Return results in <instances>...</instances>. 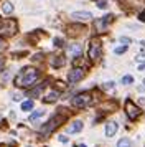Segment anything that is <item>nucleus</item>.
<instances>
[{
    "label": "nucleus",
    "mask_w": 145,
    "mask_h": 147,
    "mask_svg": "<svg viewBox=\"0 0 145 147\" xmlns=\"http://www.w3.org/2000/svg\"><path fill=\"white\" fill-rule=\"evenodd\" d=\"M38 69L33 66H25L21 71H20L17 76H15V86L18 88H30L35 83V81L38 80Z\"/></svg>",
    "instance_id": "obj_1"
},
{
    "label": "nucleus",
    "mask_w": 145,
    "mask_h": 147,
    "mask_svg": "<svg viewBox=\"0 0 145 147\" xmlns=\"http://www.w3.org/2000/svg\"><path fill=\"white\" fill-rule=\"evenodd\" d=\"M71 102H72L74 107H89L92 102H94V99H92V94L86 91V93L76 94V96L71 99Z\"/></svg>",
    "instance_id": "obj_2"
},
{
    "label": "nucleus",
    "mask_w": 145,
    "mask_h": 147,
    "mask_svg": "<svg viewBox=\"0 0 145 147\" xmlns=\"http://www.w3.org/2000/svg\"><path fill=\"white\" fill-rule=\"evenodd\" d=\"M102 53V43L99 40L97 36H94L91 41H89V48H87V55H89V58L92 61L99 60V56Z\"/></svg>",
    "instance_id": "obj_3"
},
{
    "label": "nucleus",
    "mask_w": 145,
    "mask_h": 147,
    "mask_svg": "<svg viewBox=\"0 0 145 147\" xmlns=\"http://www.w3.org/2000/svg\"><path fill=\"white\" fill-rule=\"evenodd\" d=\"M125 113H127V116H129V119L130 121H137L142 111H140V109H138L130 99H127L125 101Z\"/></svg>",
    "instance_id": "obj_4"
},
{
    "label": "nucleus",
    "mask_w": 145,
    "mask_h": 147,
    "mask_svg": "<svg viewBox=\"0 0 145 147\" xmlns=\"http://www.w3.org/2000/svg\"><path fill=\"white\" fill-rule=\"evenodd\" d=\"M17 30V23L10 20H0V33L5 35H13Z\"/></svg>",
    "instance_id": "obj_5"
},
{
    "label": "nucleus",
    "mask_w": 145,
    "mask_h": 147,
    "mask_svg": "<svg viewBox=\"0 0 145 147\" xmlns=\"http://www.w3.org/2000/svg\"><path fill=\"white\" fill-rule=\"evenodd\" d=\"M63 121H64V117H63V116H59V114H58V116H54L53 119H50L48 122H46V126L43 127V132H45V134L51 132L53 129H56V127L63 122Z\"/></svg>",
    "instance_id": "obj_6"
},
{
    "label": "nucleus",
    "mask_w": 145,
    "mask_h": 147,
    "mask_svg": "<svg viewBox=\"0 0 145 147\" xmlns=\"http://www.w3.org/2000/svg\"><path fill=\"white\" fill-rule=\"evenodd\" d=\"M84 76H86V71L83 68H74V69H71L69 74H68V81H69V83H78V81H81Z\"/></svg>",
    "instance_id": "obj_7"
},
{
    "label": "nucleus",
    "mask_w": 145,
    "mask_h": 147,
    "mask_svg": "<svg viewBox=\"0 0 145 147\" xmlns=\"http://www.w3.org/2000/svg\"><path fill=\"white\" fill-rule=\"evenodd\" d=\"M112 18H114L112 15H105L102 18L96 20V23H94V25H96V30H97L99 33H101V32H105V28H107V25L112 22Z\"/></svg>",
    "instance_id": "obj_8"
},
{
    "label": "nucleus",
    "mask_w": 145,
    "mask_h": 147,
    "mask_svg": "<svg viewBox=\"0 0 145 147\" xmlns=\"http://www.w3.org/2000/svg\"><path fill=\"white\" fill-rule=\"evenodd\" d=\"M117 129H119L117 122H114V121L107 122V124H105V137H112L114 134L117 132Z\"/></svg>",
    "instance_id": "obj_9"
},
{
    "label": "nucleus",
    "mask_w": 145,
    "mask_h": 147,
    "mask_svg": "<svg viewBox=\"0 0 145 147\" xmlns=\"http://www.w3.org/2000/svg\"><path fill=\"white\" fill-rule=\"evenodd\" d=\"M71 17L74 18V20H81V22H86V20H91L92 18L91 12H74Z\"/></svg>",
    "instance_id": "obj_10"
},
{
    "label": "nucleus",
    "mask_w": 145,
    "mask_h": 147,
    "mask_svg": "<svg viewBox=\"0 0 145 147\" xmlns=\"http://www.w3.org/2000/svg\"><path fill=\"white\" fill-rule=\"evenodd\" d=\"M68 53L71 58H79L81 53H83V50H81V45H71V47L68 48Z\"/></svg>",
    "instance_id": "obj_11"
},
{
    "label": "nucleus",
    "mask_w": 145,
    "mask_h": 147,
    "mask_svg": "<svg viewBox=\"0 0 145 147\" xmlns=\"http://www.w3.org/2000/svg\"><path fill=\"white\" fill-rule=\"evenodd\" d=\"M58 98H59V91L51 89V91L43 98V101H45V102H54V101H58Z\"/></svg>",
    "instance_id": "obj_12"
},
{
    "label": "nucleus",
    "mask_w": 145,
    "mask_h": 147,
    "mask_svg": "<svg viewBox=\"0 0 145 147\" xmlns=\"http://www.w3.org/2000/svg\"><path fill=\"white\" fill-rule=\"evenodd\" d=\"M81 129H83V121H74L71 126H68L66 131H68L69 134H74V132H79Z\"/></svg>",
    "instance_id": "obj_13"
},
{
    "label": "nucleus",
    "mask_w": 145,
    "mask_h": 147,
    "mask_svg": "<svg viewBox=\"0 0 145 147\" xmlns=\"http://www.w3.org/2000/svg\"><path fill=\"white\" fill-rule=\"evenodd\" d=\"M50 63H51L53 68H61L66 63V60L63 58V56H53L51 60H50Z\"/></svg>",
    "instance_id": "obj_14"
},
{
    "label": "nucleus",
    "mask_w": 145,
    "mask_h": 147,
    "mask_svg": "<svg viewBox=\"0 0 145 147\" xmlns=\"http://www.w3.org/2000/svg\"><path fill=\"white\" fill-rule=\"evenodd\" d=\"M0 10H2V13H5V15L12 13V12H13V5H12V2H3V3L0 5Z\"/></svg>",
    "instance_id": "obj_15"
},
{
    "label": "nucleus",
    "mask_w": 145,
    "mask_h": 147,
    "mask_svg": "<svg viewBox=\"0 0 145 147\" xmlns=\"http://www.w3.org/2000/svg\"><path fill=\"white\" fill-rule=\"evenodd\" d=\"M43 114H45V111H35V113H33L32 116H30V122H35V121L40 119V117H41Z\"/></svg>",
    "instance_id": "obj_16"
},
{
    "label": "nucleus",
    "mask_w": 145,
    "mask_h": 147,
    "mask_svg": "<svg viewBox=\"0 0 145 147\" xmlns=\"http://www.w3.org/2000/svg\"><path fill=\"white\" fill-rule=\"evenodd\" d=\"M117 147H132V144L129 139H120L117 142Z\"/></svg>",
    "instance_id": "obj_17"
},
{
    "label": "nucleus",
    "mask_w": 145,
    "mask_h": 147,
    "mask_svg": "<svg viewBox=\"0 0 145 147\" xmlns=\"http://www.w3.org/2000/svg\"><path fill=\"white\" fill-rule=\"evenodd\" d=\"M30 109H33V101H25L21 104V111H30Z\"/></svg>",
    "instance_id": "obj_18"
},
{
    "label": "nucleus",
    "mask_w": 145,
    "mask_h": 147,
    "mask_svg": "<svg viewBox=\"0 0 145 147\" xmlns=\"http://www.w3.org/2000/svg\"><path fill=\"white\" fill-rule=\"evenodd\" d=\"M43 88H45V84H40L38 88H35V89H32V91H30V96H38L40 93H41V89H43Z\"/></svg>",
    "instance_id": "obj_19"
},
{
    "label": "nucleus",
    "mask_w": 145,
    "mask_h": 147,
    "mask_svg": "<svg viewBox=\"0 0 145 147\" xmlns=\"http://www.w3.org/2000/svg\"><path fill=\"white\" fill-rule=\"evenodd\" d=\"M132 83H134V76H130V74H125L122 78V84H132Z\"/></svg>",
    "instance_id": "obj_20"
},
{
    "label": "nucleus",
    "mask_w": 145,
    "mask_h": 147,
    "mask_svg": "<svg viewBox=\"0 0 145 147\" xmlns=\"http://www.w3.org/2000/svg\"><path fill=\"white\" fill-rule=\"evenodd\" d=\"M127 50H129V45H124V47L114 48V53H115V55H120V53H124V51H127Z\"/></svg>",
    "instance_id": "obj_21"
},
{
    "label": "nucleus",
    "mask_w": 145,
    "mask_h": 147,
    "mask_svg": "<svg viewBox=\"0 0 145 147\" xmlns=\"http://www.w3.org/2000/svg\"><path fill=\"white\" fill-rule=\"evenodd\" d=\"M97 7L99 8H107V2H105V0H99V2H97Z\"/></svg>",
    "instance_id": "obj_22"
},
{
    "label": "nucleus",
    "mask_w": 145,
    "mask_h": 147,
    "mask_svg": "<svg viewBox=\"0 0 145 147\" xmlns=\"http://www.w3.org/2000/svg\"><path fill=\"white\" fill-rule=\"evenodd\" d=\"M5 48H7V43H5V40H3V38H0V51H3Z\"/></svg>",
    "instance_id": "obj_23"
},
{
    "label": "nucleus",
    "mask_w": 145,
    "mask_h": 147,
    "mask_svg": "<svg viewBox=\"0 0 145 147\" xmlns=\"http://www.w3.org/2000/svg\"><path fill=\"white\" fill-rule=\"evenodd\" d=\"M114 86H115V84H114L112 81H109V83H105V84H104V88H105V89H112Z\"/></svg>",
    "instance_id": "obj_24"
},
{
    "label": "nucleus",
    "mask_w": 145,
    "mask_h": 147,
    "mask_svg": "<svg viewBox=\"0 0 145 147\" xmlns=\"http://www.w3.org/2000/svg\"><path fill=\"white\" fill-rule=\"evenodd\" d=\"M54 43H56V47H63V45H64V41L61 40V38H56V40H54Z\"/></svg>",
    "instance_id": "obj_25"
},
{
    "label": "nucleus",
    "mask_w": 145,
    "mask_h": 147,
    "mask_svg": "<svg viewBox=\"0 0 145 147\" xmlns=\"http://www.w3.org/2000/svg\"><path fill=\"white\" fill-rule=\"evenodd\" d=\"M138 91H140V93H145V80L142 81V84L138 86Z\"/></svg>",
    "instance_id": "obj_26"
},
{
    "label": "nucleus",
    "mask_w": 145,
    "mask_h": 147,
    "mask_svg": "<svg viewBox=\"0 0 145 147\" xmlns=\"http://www.w3.org/2000/svg\"><path fill=\"white\" fill-rule=\"evenodd\" d=\"M138 20L145 22V10H144V12H140V15H138Z\"/></svg>",
    "instance_id": "obj_27"
},
{
    "label": "nucleus",
    "mask_w": 145,
    "mask_h": 147,
    "mask_svg": "<svg viewBox=\"0 0 145 147\" xmlns=\"http://www.w3.org/2000/svg\"><path fill=\"white\" fill-rule=\"evenodd\" d=\"M58 139H59V142H68V137H64V136H59Z\"/></svg>",
    "instance_id": "obj_28"
},
{
    "label": "nucleus",
    "mask_w": 145,
    "mask_h": 147,
    "mask_svg": "<svg viewBox=\"0 0 145 147\" xmlns=\"http://www.w3.org/2000/svg\"><path fill=\"white\" fill-rule=\"evenodd\" d=\"M21 99V96L20 94H13V101H20Z\"/></svg>",
    "instance_id": "obj_29"
},
{
    "label": "nucleus",
    "mask_w": 145,
    "mask_h": 147,
    "mask_svg": "<svg viewBox=\"0 0 145 147\" xmlns=\"http://www.w3.org/2000/svg\"><path fill=\"white\" fill-rule=\"evenodd\" d=\"M120 41H124V43H130V38H125V36H122V38H120Z\"/></svg>",
    "instance_id": "obj_30"
},
{
    "label": "nucleus",
    "mask_w": 145,
    "mask_h": 147,
    "mask_svg": "<svg viewBox=\"0 0 145 147\" xmlns=\"http://www.w3.org/2000/svg\"><path fill=\"white\" fill-rule=\"evenodd\" d=\"M138 69H140V71H142V69H145V65H140V66H138Z\"/></svg>",
    "instance_id": "obj_31"
},
{
    "label": "nucleus",
    "mask_w": 145,
    "mask_h": 147,
    "mask_svg": "<svg viewBox=\"0 0 145 147\" xmlns=\"http://www.w3.org/2000/svg\"><path fill=\"white\" fill-rule=\"evenodd\" d=\"M3 68V60H0V69Z\"/></svg>",
    "instance_id": "obj_32"
},
{
    "label": "nucleus",
    "mask_w": 145,
    "mask_h": 147,
    "mask_svg": "<svg viewBox=\"0 0 145 147\" xmlns=\"http://www.w3.org/2000/svg\"><path fill=\"white\" fill-rule=\"evenodd\" d=\"M140 45H142V47L145 48V41H140Z\"/></svg>",
    "instance_id": "obj_33"
},
{
    "label": "nucleus",
    "mask_w": 145,
    "mask_h": 147,
    "mask_svg": "<svg viewBox=\"0 0 145 147\" xmlns=\"http://www.w3.org/2000/svg\"><path fill=\"white\" fill-rule=\"evenodd\" d=\"M76 147H86L84 144H79V146H76Z\"/></svg>",
    "instance_id": "obj_34"
}]
</instances>
